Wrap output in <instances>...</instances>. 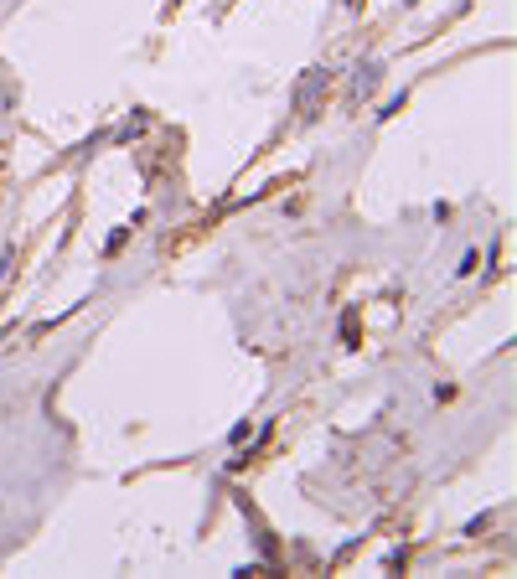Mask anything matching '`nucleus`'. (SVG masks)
Instances as JSON below:
<instances>
[{
  "mask_svg": "<svg viewBox=\"0 0 517 579\" xmlns=\"http://www.w3.org/2000/svg\"><path fill=\"white\" fill-rule=\"evenodd\" d=\"M378 78H383V63L378 57H362V63L352 68V99H368L378 88Z\"/></svg>",
  "mask_w": 517,
  "mask_h": 579,
  "instance_id": "nucleus-2",
  "label": "nucleus"
},
{
  "mask_svg": "<svg viewBox=\"0 0 517 579\" xmlns=\"http://www.w3.org/2000/svg\"><path fill=\"white\" fill-rule=\"evenodd\" d=\"M326 83H331V73H326V68H306V78H300V88L290 94V109H295V114H311Z\"/></svg>",
  "mask_w": 517,
  "mask_h": 579,
  "instance_id": "nucleus-1",
  "label": "nucleus"
},
{
  "mask_svg": "<svg viewBox=\"0 0 517 579\" xmlns=\"http://www.w3.org/2000/svg\"><path fill=\"white\" fill-rule=\"evenodd\" d=\"M140 130H145V119H140V114H135V119H130V125H119V140H135V135H140Z\"/></svg>",
  "mask_w": 517,
  "mask_h": 579,
  "instance_id": "nucleus-3",
  "label": "nucleus"
},
{
  "mask_svg": "<svg viewBox=\"0 0 517 579\" xmlns=\"http://www.w3.org/2000/svg\"><path fill=\"white\" fill-rule=\"evenodd\" d=\"M486 523H492V512H476V517H471V523H466V533H471V538H476V533H481V528H486Z\"/></svg>",
  "mask_w": 517,
  "mask_h": 579,
  "instance_id": "nucleus-4",
  "label": "nucleus"
},
{
  "mask_svg": "<svg viewBox=\"0 0 517 579\" xmlns=\"http://www.w3.org/2000/svg\"><path fill=\"white\" fill-rule=\"evenodd\" d=\"M409 6H414V0H409Z\"/></svg>",
  "mask_w": 517,
  "mask_h": 579,
  "instance_id": "nucleus-5",
  "label": "nucleus"
}]
</instances>
